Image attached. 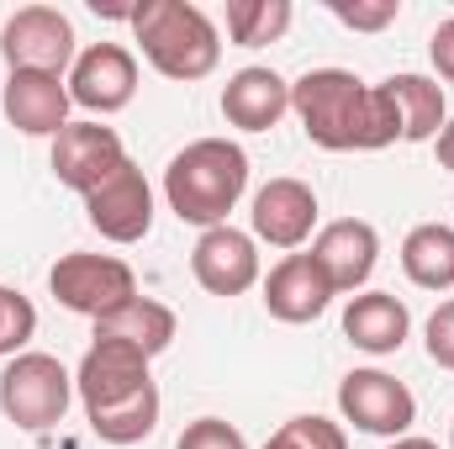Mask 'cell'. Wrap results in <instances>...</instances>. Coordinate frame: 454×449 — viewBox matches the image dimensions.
I'll list each match as a JSON object with an SVG mask.
<instances>
[{"label":"cell","mask_w":454,"mask_h":449,"mask_svg":"<svg viewBox=\"0 0 454 449\" xmlns=\"http://www.w3.org/2000/svg\"><path fill=\"white\" fill-rule=\"evenodd\" d=\"M312 227H317V191H312V185L280 175V180H270V185L254 191V207H248V232H254V243H270V248L296 254V248L312 238Z\"/></svg>","instance_id":"obj_11"},{"label":"cell","mask_w":454,"mask_h":449,"mask_svg":"<svg viewBox=\"0 0 454 449\" xmlns=\"http://www.w3.org/2000/svg\"><path fill=\"white\" fill-rule=\"evenodd\" d=\"M286 112H291V85L264 64L238 69L223 85V116L238 132H270Z\"/></svg>","instance_id":"obj_17"},{"label":"cell","mask_w":454,"mask_h":449,"mask_svg":"<svg viewBox=\"0 0 454 449\" xmlns=\"http://www.w3.org/2000/svg\"><path fill=\"white\" fill-rule=\"evenodd\" d=\"M434 148H439V164L454 175V122H444V132L434 138Z\"/></svg>","instance_id":"obj_30"},{"label":"cell","mask_w":454,"mask_h":449,"mask_svg":"<svg viewBox=\"0 0 454 449\" xmlns=\"http://www.w3.org/2000/svg\"><path fill=\"white\" fill-rule=\"evenodd\" d=\"M264 449H348L339 423H328V418H317V413H307V418H291V423H280L275 434H270V445Z\"/></svg>","instance_id":"obj_25"},{"label":"cell","mask_w":454,"mask_h":449,"mask_svg":"<svg viewBox=\"0 0 454 449\" xmlns=\"http://www.w3.org/2000/svg\"><path fill=\"white\" fill-rule=\"evenodd\" d=\"M85 217L101 238L112 243H143L153 227V185L143 180V169L127 159L116 175H106L90 196H85Z\"/></svg>","instance_id":"obj_10"},{"label":"cell","mask_w":454,"mask_h":449,"mask_svg":"<svg viewBox=\"0 0 454 449\" xmlns=\"http://www.w3.org/2000/svg\"><path fill=\"white\" fill-rule=\"evenodd\" d=\"M121 164H127V148L106 122H69L53 138V175H59V185H69L80 196H90Z\"/></svg>","instance_id":"obj_13"},{"label":"cell","mask_w":454,"mask_h":449,"mask_svg":"<svg viewBox=\"0 0 454 449\" xmlns=\"http://www.w3.org/2000/svg\"><path fill=\"white\" fill-rule=\"evenodd\" d=\"M291 0H227V37L238 48H264L291 32Z\"/></svg>","instance_id":"obj_23"},{"label":"cell","mask_w":454,"mask_h":449,"mask_svg":"<svg viewBox=\"0 0 454 449\" xmlns=\"http://www.w3.org/2000/svg\"><path fill=\"white\" fill-rule=\"evenodd\" d=\"M32 334H37V307H32L21 291L0 286V359H16V354H27Z\"/></svg>","instance_id":"obj_24"},{"label":"cell","mask_w":454,"mask_h":449,"mask_svg":"<svg viewBox=\"0 0 454 449\" xmlns=\"http://www.w3.org/2000/svg\"><path fill=\"white\" fill-rule=\"evenodd\" d=\"M402 270L423 291H450L454 286V227L450 223H418L402 238Z\"/></svg>","instance_id":"obj_21"},{"label":"cell","mask_w":454,"mask_h":449,"mask_svg":"<svg viewBox=\"0 0 454 449\" xmlns=\"http://www.w3.org/2000/svg\"><path fill=\"white\" fill-rule=\"evenodd\" d=\"M175 312L164 307V302H153V296H132L121 312H112V318H101L96 323V338H121V343H132L137 354H164L169 343H175Z\"/></svg>","instance_id":"obj_20"},{"label":"cell","mask_w":454,"mask_h":449,"mask_svg":"<svg viewBox=\"0 0 454 449\" xmlns=\"http://www.w3.org/2000/svg\"><path fill=\"white\" fill-rule=\"evenodd\" d=\"M391 449H439L434 439H418V434H402V439H391Z\"/></svg>","instance_id":"obj_31"},{"label":"cell","mask_w":454,"mask_h":449,"mask_svg":"<svg viewBox=\"0 0 454 449\" xmlns=\"http://www.w3.org/2000/svg\"><path fill=\"white\" fill-rule=\"evenodd\" d=\"M0 59L5 69H32V75H59L69 80L80 48H74V21L53 5H21L0 27Z\"/></svg>","instance_id":"obj_6"},{"label":"cell","mask_w":454,"mask_h":449,"mask_svg":"<svg viewBox=\"0 0 454 449\" xmlns=\"http://www.w3.org/2000/svg\"><path fill=\"white\" fill-rule=\"evenodd\" d=\"M423 343H428V359L439 370H454V302H439L428 328H423Z\"/></svg>","instance_id":"obj_28"},{"label":"cell","mask_w":454,"mask_h":449,"mask_svg":"<svg viewBox=\"0 0 454 449\" xmlns=\"http://www.w3.org/2000/svg\"><path fill=\"white\" fill-rule=\"evenodd\" d=\"M191 275H196L201 291H212L223 302L254 291L259 286V243H254V232H238L232 223L207 227L196 238V248H191Z\"/></svg>","instance_id":"obj_12"},{"label":"cell","mask_w":454,"mask_h":449,"mask_svg":"<svg viewBox=\"0 0 454 449\" xmlns=\"http://www.w3.org/2000/svg\"><path fill=\"white\" fill-rule=\"evenodd\" d=\"M450 449H454V423H450Z\"/></svg>","instance_id":"obj_32"},{"label":"cell","mask_w":454,"mask_h":449,"mask_svg":"<svg viewBox=\"0 0 454 449\" xmlns=\"http://www.w3.org/2000/svg\"><path fill=\"white\" fill-rule=\"evenodd\" d=\"M90 418V434L106 439V445H143L153 429H159V386L116 402V407H101V413H85Z\"/></svg>","instance_id":"obj_22"},{"label":"cell","mask_w":454,"mask_h":449,"mask_svg":"<svg viewBox=\"0 0 454 449\" xmlns=\"http://www.w3.org/2000/svg\"><path fill=\"white\" fill-rule=\"evenodd\" d=\"M291 112L301 116L307 138L328 154H375L402 138L386 85H364L348 69H307L291 85Z\"/></svg>","instance_id":"obj_1"},{"label":"cell","mask_w":454,"mask_h":449,"mask_svg":"<svg viewBox=\"0 0 454 449\" xmlns=\"http://www.w3.org/2000/svg\"><path fill=\"white\" fill-rule=\"evenodd\" d=\"M48 291L59 296V307L101 323L121 312L132 296H137V275L127 259L116 254H64L53 270H48Z\"/></svg>","instance_id":"obj_5"},{"label":"cell","mask_w":454,"mask_h":449,"mask_svg":"<svg viewBox=\"0 0 454 449\" xmlns=\"http://www.w3.org/2000/svg\"><path fill=\"white\" fill-rule=\"evenodd\" d=\"M428 59H434V69L454 85V16L434 27V37H428Z\"/></svg>","instance_id":"obj_29"},{"label":"cell","mask_w":454,"mask_h":449,"mask_svg":"<svg viewBox=\"0 0 454 449\" xmlns=\"http://www.w3.org/2000/svg\"><path fill=\"white\" fill-rule=\"evenodd\" d=\"M248 191V154L232 138H196L185 143L169 169H164V201L180 223L191 227H223L227 212Z\"/></svg>","instance_id":"obj_2"},{"label":"cell","mask_w":454,"mask_h":449,"mask_svg":"<svg viewBox=\"0 0 454 449\" xmlns=\"http://www.w3.org/2000/svg\"><path fill=\"white\" fill-rule=\"evenodd\" d=\"M132 37L143 48V59L164 75V80H207L223 64V32L217 21L191 5V0H148L132 11Z\"/></svg>","instance_id":"obj_3"},{"label":"cell","mask_w":454,"mask_h":449,"mask_svg":"<svg viewBox=\"0 0 454 449\" xmlns=\"http://www.w3.org/2000/svg\"><path fill=\"white\" fill-rule=\"evenodd\" d=\"M333 280L323 275V264L312 254H286L270 275H264V312L275 323H317L333 302Z\"/></svg>","instance_id":"obj_14"},{"label":"cell","mask_w":454,"mask_h":449,"mask_svg":"<svg viewBox=\"0 0 454 449\" xmlns=\"http://www.w3.org/2000/svg\"><path fill=\"white\" fill-rule=\"evenodd\" d=\"M69 85L59 75H32V69H16L5 75V91H0V112L16 132L27 138H59L69 127Z\"/></svg>","instance_id":"obj_15"},{"label":"cell","mask_w":454,"mask_h":449,"mask_svg":"<svg viewBox=\"0 0 454 449\" xmlns=\"http://www.w3.org/2000/svg\"><path fill=\"white\" fill-rule=\"evenodd\" d=\"M312 259L323 264V275L333 280V291H359L370 275H375V259H380V232L364 223V217H339L312 238Z\"/></svg>","instance_id":"obj_16"},{"label":"cell","mask_w":454,"mask_h":449,"mask_svg":"<svg viewBox=\"0 0 454 449\" xmlns=\"http://www.w3.org/2000/svg\"><path fill=\"white\" fill-rule=\"evenodd\" d=\"M328 11L339 16L343 27H354V32H386V27L402 16L396 0H354V5H348V0H333Z\"/></svg>","instance_id":"obj_26"},{"label":"cell","mask_w":454,"mask_h":449,"mask_svg":"<svg viewBox=\"0 0 454 449\" xmlns=\"http://www.w3.org/2000/svg\"><path fill=\"white\" fill-rule=\"evenodd\" d=\"M391 106H396V122H402V143H434L450 122V101H444V85L428 80V75H391L380 80Z\"/></svg>","instance_id":"obj_19"},{"label":"cell","mask_w":454,"mask_h":449,"mask_svg":"<svg viewBox=\"0 0 454 449\" xmlns=\"http://www.w3.org/2000/svg\"><path fill=\"white\" fill-rule=\"evenodd\" d=\"M69 402H74V375L53 354L27 349V354L5 359V370H0V413H5V423H16L21 434H48V429L64 423Z\"/></svg>","instance_id":"obj_4"},{"label":"cell","mask_w":454,"mask_h":449,"mask_svg":"<svg viewBox=\"0 0 454 449\" xmlns=\"http://www.w3.org/2000/svg\"><path fill=\"white\" fill-rule=\"evenodd\" d=\"M153 375H148V354H137L132 343L121 338H96L74 370V397L85 402V413H101V407H116L137 391H148Z\"/></svg>","instance_id":"obj_8"},{"label":"cell","mask_w":454,"mask_h":449,"mask_svg":"<svg viewBox=\"0 0 454 449\" xmlns=\"http://www.w3.org/2000/svg\"><path fill=\"white\" fill-rule=\"evenodd\" d=\"M339 413L359 434L402 439L418 423V397L407 391V381H396L386 370H348L339 381Z\"/></svg>","instance_id":"obj_7"},{"label":"cell","mask_w":454,"mask_h":449,"mask_svg":"<svg viewBox=\"0 0 454 449\" xmlns=\"http://www.w3.org/2000/svg\"><path fill=\"white\" fill-rule=\"evenodd\" d=\"M407 334H412V312L391 291H359V296H348V307H343V338L354 349H364V354L380 359V354H396L407 343Z\"/></svg>","instance_id":"obj_18"},{"label":"cell","mask_w":454,"mask_h":449,"mask_svg":"<svg viewBox=\"0 0 454 449\" xmlns=\"http://www.w3.org/2000/svg\"><path fill=\"white\" fill-rule=\"evenodd\" d=\"M175 449H248V445H243V434H238L232 423H223V418H196V423L180 434Z\"/></svg>","instance_id":"obj_27"},{"label":"cell","mask_w":454,"mask_h":449,"mask_svg":"<svg viewBox=\"0 0 454 449\" xmlns=\"http://www.w3.org/2000/svg\"><path fill=\"white\" fill-rule=\"evenodd\" d=\"M64 85H69L74 106H85V112H96V116H112L121 106H132V96H137V59L121 43H90L74 59V69H69Z\"/></svg>","instance_id":"obj_9"}]
</instances>
